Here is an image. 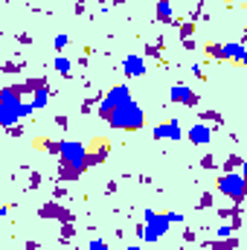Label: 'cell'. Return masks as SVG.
Wrapping results in <instances>:
<instances>
[{
    "instance_id": "obj_16",
    "label": "cell",
    "mask_w": 247,
    "mask_h": 250,
    "mask_svg": "<svg viewBox=\"0 0 247 250\" xmlns=\"http://www.w3.org/2000/svg\"><path fill=\"white\" fill-rule=\"evenodd\" d=\"M206 56H212V59H224V44H209V47H206Z\"/></svg>"
},
{
    "instance_id": "obj_4",
    "label": "cell",
    "mask_w": 247,
    "mask_h": 250,
    "mask_svg": "<svg viewBox=\"0 0 247 250\" xmlns=\"http://www.w3.org/2000/svg\"><path fill=\"white\" fill-rule=\"evenodd\" d=\"M143 221H145V230H143V239L145 242H160L169 233V227H172L169 215L166 212H154V209H145L143 212Z\"/></svg>"
},
{
    "instance_id": "obj_14",
    "label": "cell",
    "mask_w": 247,
    "mask_h": 250,
    "mask_svg": "<svg viewBox=\"0 0 247 250\" xmlns=\"http://www.w3.org/2000/svg\"><path fill=\"white\" fill-rule=\"evenodd\" d=\"M157 21L163 23L172 21V0H157Z\"/></svg>"
},
{
    "instance_id": "obj_9",
    "label": "cell",
    "mask_w": 247,
    "mask_h": 250,
    "mask_svg": "<svg viewBox=\"0 0 247 250\" xmlns=\"http://www.w3.org/2000/svg\"><path fill=\"white\" fill-rule=\"evenodd\" d=\"M169 99L172 102H178V105H198V93L192 90V87H186V84H175L172 90H169Z\"/></svg>"
},
{
    "instance_id": "obj_19",
    "label": "cell",
    "mask_w": 247,
    "mask_h": 250,
    "mask_svg": "<svg viewBox=\"0 0 247 250\" xmlns=\"http://www.w3.org/2000/svg\"><path fill=\"white\" fill-rule=\"evenodd\" d=\"M87 250H108V245H105L102 239H93V242L87 245Z\"/></svg>"
},
{
    "instance_id": "obj_18",
    "label": "cell",
    "mask_w": 247,
    "mask_h": 250,
    "mask_svg": "<svg viewBox=\"0 0 247 250\" xmlns=\"http://www.w3.org/2000/svg\"><path fill=\"white\" fill-rule=\"evenodd\" d=\"M218 239H233V227H230V224L218 227Z\"/></svg>"
},
{
    "instance_id": "obj_17",
    "label": "cell",
    "mask_w": 247,
    "mask_h": 250,
    "mask_svg": "<svg viewBox=\"0 0 247 250\" xmlns=\"http://www.w3.org/2000/svg\"><path fill=\"white\" fill-rule=\"evenodd\" d=\"M67 44H70V38H67V35H56V38H53V47H56V50H64V47H67Z\"/></svg>"
},
{
    "instance_id": "obj_11",
    "label": "cell",
    "mask_w": 247,
    "mask_h": 250,
    "mask_svg": "<svg viewBox=\"0 0 247 250\" xmlns=\"http://www.w3.org/2000/svg\"><path fill=\"white\" fill-rule=\"evenodd\" d=\"M123 70H125V76L140 79V76L145 73V62H143V56H125L123 59Z\"/></svg>"
},
{
    "instance_id": "obj_21",
    "label": "cell",
    "mask_w": 247,
    "mask_h": 250,
    "mask_svg": "<svg viewBox=\"0 0 247 250\" xmlns=\"http://www.w3.org/2000/svg\"><path fill=\"white\" fill-rule=\"evenodd\" d=\"M242 175H245V181H247V160L242 163Z\"/></svg>"
},
{
    "instance_id": "obj_2",
    "label": "cell",
    "mask_w": 247,
    "mask_h": 250,
    "mask_svg": "<svg viewBox=\"0 0 247 250\" xmlns=\"http://www.w3.org/2000/svg\"><path fill=\"white\" fill-rule=\"evenodd\" d=\"M87 169V146L79 140H67L62 143V178L76 181L82 172Z\"/></svg>"
},
{
    "instance_id": "obj_22",
    "label": "cell",
    "mask_w": 247,
    "mask_h": 250,
    "mask_svg": "<svg viewBox=\"0 0 247 250\" xmlns=\"http://www.w3.org/2000/svg\"><path fill=\"white\" fill-rule=\"evenodd\" d=\"M128 250H140V248H137V245H131V248H128Z\"/></svg>"
},
{
    "instance_id": "obj_12",
    "label": "cell",
    "mask_w": 247,
    "mask_h": 250,
    "mask_svg": "<svg viewBox=\"0 0 247 250\" xmlns=\"http://www.w3.org/2000/svg\"><path fill=\"white\" fill-rule=\"evenodd\" d=\"M189 140H192L195 146H209V140H212L209 125H192V128H189Z\"/></svg>"
},
{
    "instance_id": "obj_15",
    "label": "cell",
    "mask_w": 247,
    "mask_h": 250,
    "mask_svg": "<svg viewBox=\"0 0 247 250\" xmlns=\"http://www.w3.org/2000/svg\"><path fill=\"white\" fill-rule=\"evenodd\" d=\"M53 67H56V73H62V76H70V73H73V64H70V59H64V56H59V59L53 62Z\"/></svg>"
},
{
    "instance_id": "obj_23",
    "label": "cell",
    "mask_w": 247,
    "mask_h": 250,
    "mask_svg": "<svg viewBox=\"0 0 247 250\" xmlns=\"http://www.w3.org/2000/svg\"><path fill=\"white\" fill-rule=\"evenodd\" d=\"M224 250H236V248H224Z\"/></svg>"
},
{
    "instance_id": "obj_6",
    "label": "cell",
    "mask_w": 247,
    "mask_h": 250,
    "mask_svg": "<svg viewBox=\"0 0 247 250\" xmlns=\"http://www.w3.org/2000/svg\"><path fill=\"white\" fill-rule=\"evenodd\" d=\"M125 102H131V90H128V84H117V87H111V90L105 93V99L99 102V114L108 120L117 108H123Z\"/></svg>"
},
{
    "instance_id": "obj_13",
    "label": "cell",
    "mask_w": 247,
    "mask_h": 250,
    "mask_svg": "<svg viewBox=\"0 0 247 250\" xmlns=\"http://www.w3.org/2000/svg\"><path fill=\"white\" fill-rule=\"evenodd\" d=\"M47 99H50V87H47V84H38V87H35V96H32L35 111H38V108H47Z\"/></svg>"
},
{
    "instance_id": "obj_20",
    "label": "cell",
    "mask_w": 247,
    "mask_h": 250,
    "mask_svg": "<svg viewBox=\"0 0 247 250\" xmlns=\"http://www.w3.org/2000/svg\"><path fill=\"white\" fill-rule=\"evenodd\" d=\"M166 215H169V221H172V224H184V221H186L181 212H166Z\"/></svg>"
},
{
    "instance_id": "obj_8",
    "label": "cell",
    "mask_w": 247,
    "mask_h": 250,
    "mask_svg": "<svg viewBox=\"0 0 247 250\" xmlns=\"http://www.w3.org/2000/svg\"><path fill=\"white\" fill-rule=\"evenodd\" d=\"M108 148H111V143H108L105 137L93 140V143L87 146V166H96V163H102V160L108 157Z\"/></svg>"
},
{
    "instance_id": "obj_7",
    "label": "cell",
    "mask_w": 247,
    "mask_h": 250,
    "mask_svg": "<svg viewBox=\"0 0 247 250\" xmlns=\"http://www.w3.org/2000/svg\"><path fill=\"white\" fill-rule=\"evenodd\" d=\"M184 137V128H181V123L178 120H166V123L154 125V140H181Z\"/></svg>"
},
{
    "instance_id": "obj_5",
    "label": "cell",
    "mask_w": 247,
    "mask_h": 250,
    "mask_svg": "<svg viewBox=\"0 0 247 250\" xmlns=\"http://www.w3.org/2000/svg\"><path fill=\"white\" fill-rule=\"evenodd\" d=\"M218 192L227 195L230 201H245V195H247L245 175H239V172H227V175H221V178H218Z\"/></svg>"
},
{
    "instance_id": "obj_1",
    "label": "cell",
    "mask_w": 247,
    "mask_h": 250,
    "mask_svg": "<svg viewBox=\"0 0 247 250\" xmlns=\"http://www.w3.org/2000/svg\"><path fill=\"white\" fill-rule=\"evenodd\" d=\"M18 93H21L18 87H3L0 90V125H6V128H12L18 120H26V117L35 114V105L23 102Z\"/></svg>"
},
{
    "instance_id": "obj_3",
    "label": "cell",
    "mask_w": 247,
    "mask_h": 250,
    "mask_svg": "<svg viewBox=\"0 0 247 250\" xmlns=\"http://www.w3.org/2000/svg\"><path fill=\"white\" fill-rule=\"evenodd\" d=\"M143 123H145V114H143V108L134 99L125 102L123 108H117L108 117V125L111 128H123V131H137V128H143Z\"/></svg>"
},
{
    "instance_id": "obj_10",
    "label": "cell",
    "mask_w": 247,
    "mask_h": 250,
    "mask_svg": "<svg viewBox=\"0 0 247 250\" xmlns=\"http://www.w3.org/2000/svg\"><path fill=\"white\" fill-rule=\"evenodd\" d=\"M224 62H233V64H242V67H247V50H245V44H224Z\"/></svg>"
}]
</instances>
